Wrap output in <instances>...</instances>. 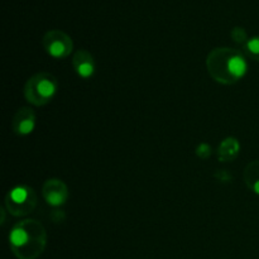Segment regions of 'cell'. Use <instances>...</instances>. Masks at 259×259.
<instances>
[{"label":"cell","instance_id":"1","mask_svg":"<svg viewBox=\"0 0 259 259\" xmlns=\"http://www.w3.org/2000/svg\"><path fill=\"white\" fill-rule=\"evenodd\" d=\"M209 61L217 62L219 65H224V77L223 82H233L239 78L244 77L248 71V63L243 56L239 53L232 52L229 50H223V57H219L218 51L211 53L209 57Z\"/></svg>","mask_w":259,"mask_h":259},{"label":"cell","instance_id":"2","mask_svg":"<svg viewBox=\"0 0 259 259\" xmlns=\"http://www.w3.org/2000/svg\"><path fill=\"white\" fill-rule=\"evenodd\" d=\"M56 91H57V83L52 76L38 75L28 82L25 95L29 101L40 105L52 99Z\"/></svg>","mask_w":259,"mask_h":259},{"label":"cell","instance_id":"3","mask_svg":"<svg viewBox=\"0 0 259 259\" xmlns=\"http://www.w3.org/2000/svg\"><path fill=\"white\" fill-rule=\"evenodd\" d=\"M46 50H47L48 55L52 56L55 58H62L66 57L70 52L72 43L70 42L67 37L62 34V33H50L46 37L45 40Z\"/></svg>","mask_w":259,"mask_h":259},{"label":"cell","instance_id":"4","mask_svg":"<svg viewBox=\"0 0 259 259\" xmlns=\"http://www.w3.org/2000/svg\"><path fill=\"white\" fill-rule=\"evenodd\" d=\"M46 201L51 206H60L67 199V191L62 182L51 180L45 186Z\"/></svg>","mask_w":259,"mask_h":259},{"label":"cell","instance_id":"5","mask_svg":"<svg viewBox=\"0 0 259 259\" xmlns=\"http://www.w3.org/2000/svg\"><path fill=\"white\" fill-rule=\"evenodd\" d=\"M73 65H75L76 72L80 77L82 78H89L94 75V62L93 58L88 55L86 52H78L75 56V61H73Z\"/></svg>","mask_w":259,"mask_h":259},{"label":"cell","instance_id":"6","mask_svg":"<svg viewBox=\"0 0 259 259\" xmlns=\"http://www.w3.org/2000/svg\"><path fill=\"white\" fill-rule=\"evenodd\" d=\"M25 109L19 111L20 120L17 121V125H15V131L20 136H28V134L32 133L35 128V119L30 111H24Z\"/></svg>","mask_w":259,"mask_h":259},{"label":"cell","instance_id":"7","mask_svg":"<svg viewBox=\"0 0 259 259\" xmlns=\"http://www.w3.org/2000/svg\"><path fill=\"white\" fill-rule=\"evenodd\" d=\"M239 152V143L235 138L225 139L219 148V159L222 162H229L237 157Z\"/></svg>","mask_w":259,"mask_h":259},{"label":"cell","instance_id":"8","mask_svg":"<svg viewBox=\"0 0 259 259\" xmlns=\"http://www.w3.org/2000/svg\"><path fill=\"white\" fill-rule=\"evenodd\" d=\"M28 200H29V190L24 186H17L10 191L9 194V201L12 204L10 209L15 210L17 211V207L24 206L28 204Z\"/></svg>","mask_w":259,"mask_h":259},{"label":"cell","instance_id":"9","mask_svg":"<svg viewBox=\"0 0 259 259\" xmlns=\"http://www.w3.org/2000/svg\"><path fill=\"white\" fill-rule=\"evenodd\" d=\"M245 181L254 194L259 195V161L253 162L247 167Z\"/></svg>","mask_w":259,"mask_h":259},{"label":"cell","instance_id":"10","mask_svg":"<svg viewBox=\"0 0 259 259\" xmlns=\"http://www.w3.org/2000/svg\"><path fill=\"white\" fill-rule=\"evenodd\" d=\"M9 239L10 243H12L14 247L20 248L24 247L28 243V240H29V234H28L27 230H25L22 225H17V227L12 230V233H10Z\"/></svg>","mask_w":259,"mask_h":259},{"label":"cell","instance_id":"11","mask_svg":"<svg viewBox=\"0 0 259 259\" xmlns=\"http://www.w3.org/2000/svg\"><path fill=\"white\" fill-rule=\"evenodd\" d=\"M247 51L252 57L259 61V37L247 40Z\"/></svg>","mask_w":259,"mask_h":259},{"label":"cell","instance_id":"12","mask_svg":"<svg viewBox=\"0 0 259 259\" xmlns=\"http://www.w3.org/2000/svg\"><path fill=\"white\" fill-rule=\"evenodd\" d=\"M196 153H197V156L200 157V158L206 159L207 157H209L210 154H211V148H210L209 144H206V143H201V144H200L199 147H197Z\"/></svg>","mask_w":259,"mask_h":259},{"label":"cell","instance_id":"13","mask_svg":"<svg viewBox=\"0 0 259 259\" xmlns=\"http://www.w3.org/2000/svg\"><path fill=\"white\" fill-rule=\"evenodd\" d=\"M232 37L234 38L235 42L238 43H244L245 40H247V34H245L244 30L240 29V28H235V29L233 30Z\"/></svg>","mask_w":259,"mask_h":259},{"label":"cell","instance_id":"14","mask_svg":"<svg viewBox=\"0 0 259 259\" xmlns=\"http://www.w3.org/2000/svg\"><path fill=\"white\" fill-rule=\"evenodd\" d=\"M219 175H222V177H219V181H230L232 180V176H230L229 174H228L225 169H219V172H218Z\"/></svg>","mask_w":259,"mask_h":259}]
</instances>
